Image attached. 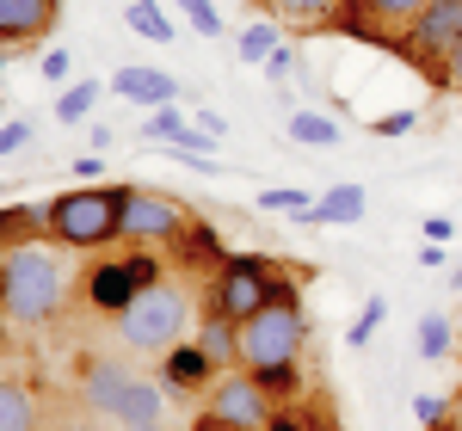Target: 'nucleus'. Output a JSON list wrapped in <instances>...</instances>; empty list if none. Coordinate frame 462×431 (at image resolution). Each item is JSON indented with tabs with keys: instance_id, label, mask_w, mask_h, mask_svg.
Here are the masks:
<instances>
[{
	"instance_id": "f257e3e1",
	"label": "nucleus",
	"mask_w": 462,
	"mask_h": 431,
	"mask_svg": "<svg viewBox=\"0 0 462 431\" xmlns=\"http://www.w3.org/2000/svg\"><path fill=\"white\" fill-rule=\"evenodd\" d=\"M62 259L56 241H19V247L0 252V321L13 326H43L62 308Z\"/></svg>"
},
{
	"instance_id": "f03ea898",
	"label": "nucleus",
	"mask_w": 462,
	"mask_h": 431,
	"mask_svg": "<svg viewBox=\"0 0 462 431\" xmlns=\"http://www.w3.org/2000/svg\"><path fill=\"white\" fill-rule=\"evenodd\" d=\"M278 296H296V278H290L278 259H259V252H228L204 278V315H228V321H247L265 302Z\"/></svg>"
},
{
	"instance_id": "7ed1b4c3",
	"label": "nucleus",
	"mask_w": 462,
	"mask_h": 431,
	"mask_svg": "<svg viewBox=\"0 0 462 431\" xmlns=\"http://www.w3.org/2000/svg\"><path fill=\"white\" fill-rule=\"evenodd\" d=\"M124 197L130 185H74L62 197H50V241L74 252H99L124 228Z\"/></svg>"
},
{
	"instance_id": "20e7f679",
	"label": "nucleus",
	"mask_w": 462,
	"mask_h": 431,
	"mask_svg": "<svg viewBox=\"0 0 462 431\" xmlns=\"http://www.w3.org/2000/svg\"><path fill=\"white\" fill-rule=\"evenodd\" d=\"M185 333H191V296H185L173 278H154V284L117 315V339H124L130 352H148V358L173 352Z\"/></svg>"
},
{
	"instance_id": "39448f33",
	"label": "nucleus",
	"mask_w": 462,
	"mask_h": 431,
	"mask_svg": "<svg viewBox=\"0 0 462 431\" xmlns=\"http://www.w3.org/2000/svg\"><path fill=\"white\" fill-rule=\"evenodd\" d=\"M154 278H167L161 259H154V247H130V241H124L117 252H99V259L80 271V302H87L93 315H111V321H117Z\"/></svg>"
},
{
	"instance_id": "423d86ee",
	"label": "nucleus",
	"mask_w": 462,
	"mask_h": 431,
	"mask_svg": "<svg viewBox=\"0 0 462 431\" xmlns=\"http://www.w3.org/2000/svg\"><path fill=\"white\" fill-rule=\"evenodd\" d=\"M80 400H87L93 413H106L111 426L143 431V426H154V419H161L167 389H161V382H148V376H136V370H124V363H87Z\"/></svg>"
},
{
	"instance_id": "0eeeda50",
	"label": "nucleus",
	"mask_w": 462,
	"mask_h": 431,
	"mask_svg": "<svg viewBox=\"0 0 462 431\" xmlns=\"http://www.w3.org/2000/svg\"><path fill=\"white\" fill-rule=\"evenodd\" d=\"M302 339H309V321L296 308V296H278L265 302L259 315L241 321V370H284V363L302 358Z\"/></svg>"
},
{
	"instance_id": "6e6552de",
	"label": "nucleus",
	"mask_w": 462,
	"mask_h": 431,
	"mask_svg": "<svg viewBox=\"0 0 462 431\" xmlns=\"http://www.w3.org/2000/svg\"><path fill=\"white\" fill-rule=\"evenodd\" d=\"M462 43V0H426L413 13V25L394 37V56L407 69H420L444 93V69H450V50Z\"/></svg>"
},
{
	"instance_id": "1a4fd4ad",
	"label": "nucleus",
	"mask_w": 462,
	"mask_h": 431,
	"mask_svg": "<svg viewBox=\"0 0 462 431\" xmlns=\"http://www.w3.org/2000/svg\"><path fill=\"white\" fill-rule=\"evenodd\" d=\"M272 413H278V395H272L253 370H222V376L210 382V407H204V419H216V426L265 431V426H272Z\"/></svg>"
},
{
	"instance_id": "9d476101",
	"label": "nucleus",
	"mask_w": 462,
	"mask_h": 431,
	"mask_svg": "<svg viewBox=\"0 0 462 431\" xmlns=\"http://www.w3.org/2000/svg\"><path fill=\"white\" fill-rule=\"evenodd\" d=\"M185 204L167 197V191H143V185H130V197H124V228H117V241H130V247H167L179 228H185Z\"/></svg>"
},
{
	"instance_id": "9b49d317",
	"label": "nucleus",
	"mask_w": 462,
	"mask_h": 431,
	"mask_svg": "<svg viewBox=\"0 0 462 431\" xmlns=\"http://www.w3.org/2000/svg\"><path fill=\"white\" fill-rule=\"evenodd\" d=\"M426 0H346L339 6V19L327 25V32L339 37H364V43H383V50H394V37L413 25V13H420Z\"/></svg>"
},
{
	"instance_id": "f8f14e48",
	"label": "nucleus",
	"mask_w": 462,
	"mask_h": 431,
	"mask_svg": "<svg viewBox=\"0 0 462 431\" xmlns=\"http://www.w3.org/2000/svg\"><path fill=\"white\" fill-rule=\"evenodd\" d=\"M56 25H62V0H0V50L6 56L50 43Z\"/></svg>"
},
{
	"instance_id": "ddd939ff",
	"label": "nucleus",
	"mask_w": 462,
	"mask_h": 431,
	"mask_svg": "<svg viewBox=\"0 0 462 431\" xmlns=\"http://www.w3.org/2000/svg\"><path fill=\"white\" fill-rule=\"evenodd\" d=\"M167 252H173V271H191V278H210L216 265L228 259V252H222V234H216V222H204V216H185V228L167 241Z\"/></svg>"
},
{
	"instance_id": "4468645a",
	"label": "nucleus",
	"mask_w": 462,
	"mask_h": 431,
	"mask_svg": "<svg viewBox=\"0 0 462 431\" xmlns=\"http://www.w3.org/2000/svg\"><path fill=\"white\" fill-rule=\"evenodd\" d=\"M210 376H222V370L204 358L198 339H179L173 352H161V389H173V395H198V389H210Z\"/></svg>"
},
{
	"instance_id": "2eb2a0df",
	"label": "nucleus",
	"mask_w": 462,
	"mask_h": 431,
	"mask_svg": "<svg viewBox=\"0 0 462 431\" xmlns=\"http://www.w3.org/2000/svg\"><path fill=\"white\" fill-rule=\"evenodd\" d=\"M357 216H364V185L339 179V185H327L309 210H296V228H352Z\"/></svg>"
},
{
	"instance_id": "dca6fc26",
	"label": "nucleus",
	"mask_w": 462,
	"mask_h": 431,
	"mask_svg": "<svg viewBox=\"0 0 462 431\" xmlns=\"http://www.w3.org/2000/svg\"><path fill=\"white\" fill-rule=\"evenodd\" d=\"M143 142H161L173 148V154H210V130H198V124H185L179 117V105H154V117L143 124Z\"/></svg>"
},
{
	"instance_id": "f3484780",
	"label": "nucleus",
	"mask_w": 462,
	"mask_h": 431,
	"mask_svg": "<svg viewBox=\"0 0 462 431\" xmlns=\"http://www.w3.org/2000/svg\"><path fill=\"white\" fill-rule=\"evenodd\" d=\"M111 93L117 99H136V105H179V80L161 69H148V62H130V69L111 74Z\"/></svg>"
},
{
	"instance_id": "a211bd4d",
	"label": "nucleus",
	"mask_w": 462,
	"mask_h": 431,
	"mask_svg": "<svg viewBox=\"0 0 462 431\" xmlns=\"http://www.w3.org/2000/svg\"><path fill=\"white\" fill-rule=\"evenodd\" d=\"M339 6L346 0H259V13L278 19L284 32H327L339 19Z\"/></svg>"
},
{
	"instance_id": "6ab92c4d",
	"label": "nucleus",
	"mask_w": 462,
	"mask_h": 431,
	"mask_svg": "<svg viewBox=\"0 0 462 431\" xmlns=\"http://www.w3.org/2000/svg\"><path fill=\"white\" fill-rule=\"evenodd\" d=\"M191 339L204 345V358H210L216 370H241V321L204 315V326H191Z\"/></svg>"
},
{
	"instance_id": "aec40b11",
	"label": "nucleus",
	"mask_w": 462,
	"mask_h": 431,
	"mask_svg": "<svg viewBox=\"0 0 462 431\" xmlns=\"http://www.w3.org/2000/svg\"><path fill=\"white\" fill-rule=\"evenodd\" d=\"M0 431H43L37 395L19 382V376H0Z\"/></svg>"
},
{
	"instance_id": "412c9836",
	"label": "nucleus",
	"mask_w": 462,
	"mask_h": 431,
	"mask_svg": "<svg viewBox=\"0 0 462 431\" xmlns=\"http://www.w3.org/2000/svg\"><path fill=\"white\" fill-rule=\"evenodd\" d=\"M124 25L143 37V43H173V37H179L173 19L161 13V0H130V6H124Z\"/></svg>"
},
{
	"instance_id": "4be33fe9",
	"label": "nucleus",
	"mask_w": 462,
	"mask_h": 431,
	"mask_svg": "<svg viewBox=\"0 0 462 431\" xmlns=\"http://www.w3.org/2000/svg\"><path fill=\"white\" fill-rule=\"evenodd\" d=\"M339 124L327 117V111H290V142H302V148H339Z\"/></svg>"
},
{
	"instance_id": "5701e85b",
	"label": "nucleus",
	"mask_w": 462,
	"mask_h": 431,
	"mask_svg": "<svg viewBox=\"0 0 462 431\" xmlns=\"http://www.w3.org/2000/svg\"><path fill=\"white\" fill-rule=\"evenodd\" d=\"M278 43H284V25H278V19H265V13H259V19H253L247 32L235 37V56H241V62H265V56H272V50H278Z\"/></svg>"
},
{
	"instance_id": "b1692460",
	"label": "nucleus",
	"mask_w": 462,
	"mask_h": 431,
	"mask_svg": "<svg viewBox=\"0 0 462 431\" xmlns=\"http://www.w3.org/2000/svg\"><path fill=\"white\" fill-rule=\"evenodd\" d=\"M93 105H99V80H69V87L56 93V117H62V124H80Z\"/></svg>"
},
{
	"instance_id": "393cba45",
	"label": "nucleus",
	"mask_w": 462,
	"mask_h": 431,
	"mask_svg": "<svg viewBox=\"0 0 462 431\" xmlns=\"http://www.w3.org/2000/svg\"><path fill=\"white\" fill-rule=\"evenodd\" d=\"M450 339H457V326H450V315H426L420 321V358H450Z\"/></svg>"
},
{
	"instance_id": "a878e982",
	"label": "nucleus",
	"mask_w": 462,
	"mask_h": 431,
	"mask_svg": "<svg viewBox=\"0 0 462 431\" xmlns=\"http://www.w3.org/2000/svg\"><path fill=\"white\" fill-rule=\"evenodd\" d=\"M383 315H389V302H383V296H370V302L357 308V321L346 326V345H352V352H364V345L376 339V326H383Z\"/></svg>"
},
{
	"instance_id": "bb28decb",
	"label": "nucleus",
	"mask_w": 462,
	"mask_h": 431,
	"mask_svg": "<svg viewBox=\"0 0 462 431\" xmlns=\"http://www.w3.org/2000/svg\"><path fill=\"white\" fill-rule=\"evenodd\" d=\"M179 13H185V19H191V32H204V37H216L222 32V13H216L210 0H173Z\"/></svg>"
},
{
	"instance_id": "cd10ccee",
	"label": "nucleus",
	"mask_w": 462,
	"mask_h": 431,
	"mask_svg": "<svg viewBox=\"0 0 462 431\" xmlns=\"http://www.w3.org/2000/svg\"><path fill=\"white\" fill-rule=\"evenodd\" d=\"M309 204H315V197H309V191H290V185H272V191H259V210H309Z\"/></svg>"
},
{
	"instance_id": "c85d7f7f",
	"label": "nucleus",
	"mask_w": 462,
	"mask_h": 431,
	"mask_svg": "<svg viewBox=\"0 0 462 431\" xmlns=\"http://www.w3.org/2000/svg\"><path fill=\"white\" fill-rule=\"evenodd\" d=\"M407 130H420V111H383L370 124V136H407Z\"/></svg>"
},
{
	"instance_id": "c756f323",
	"label": "nucleus",
	"mask_w": 462,
	"mask_h": 431,
	"mask_svg": "<svg viewBox=\"0 0 462 431\" xmlns=\"http://www.w3.org/2000/svg\"><path fill=\"white\" fill-rule=\"evenodd\" d=\"M37 69H43V80H56V87H62V80L74 74V56H69V50H56V43H50V50L37 56Z\"/></svg>"
},
{
	"instance_id": "7c9ffc66",
	"label": "nucleus",
	"mask_w": 462,
	"mask_h": 431,
	"mask_svg": "<svg viewBox=\"0 0 462 431\" xmlns=\"http://www.w3.org/2000/svg\"><path fill=\"white\" fill-rule=\"evenodd\" d=\"M25 142H32V124H25V117H6V124H0V160L19 154Z\"/></svg>"
},
{
	"instance_id": "2f4dec72",
	"label": "nucleus",
	"mask_w": 462,
	"mask_h": 431,
	"mask_svg": "<svg viewBox=\"0 0 462 431\" xmlns=\"http://www.w3.org/2000/svg\"><path fill=\"white\" fill-rule=\"evenodd\" d=\"M296 69V50H290V43H278V50H272V56H265V74H272V87H284V74Z\"/></svg>"
},
{
	"instance_id": "473e14b6",
	"label": "nucleus",
	"mask_w": 462,
	"mask_h": 431,
	"mask_svg": "<svg viewBox=\"0 0 462 431\" xmlns=\"http://www.w3.org/2000/svg\"><path fill=\"white\" fill-rule=\"evenodd\" d=\"M413 413H420L426 426H438V419L450 413V400H438V395H420V400H413Z\"/></svg>"
},
{
	"instance_id": "72a5a7b5",
	"label": "nucleus",
	"mask_w": 462,
	"mask_h": 431,
	"mask_svg": "<svg viewBox=\"0 0 462 431\" xmlns=\"http://www.w3.org/2000/svg\"><path fill=\"white\" fill-rule=\"evenodd\" d=\"M426 241H444V247H450V241H457V222H450V216H426Z\"/></svg>"
},
{
	"instance_id": "f704fd0d",
	"label": "nucleus",
	"mask_w": 462,
	"mask_h": 431,
	"mask_svg": "<svg viewBox=\"0 0 462 431\" xmlns=\"http://www.w3.org/2000/svg\"><path fill=\"white\" fill-rule=\"evenodd\" d=\"M444 93H457V99H462V43L450 50V69H444Z\"/></svg>"
},
{
	"instance_id": "c9c22d12",
	"label": "nucleus",
	"mask_w": 462,
	"mask_h": 431,
	"mask_svg": "<svg viewBox=\"0 0 462 431\" xmlns=\"http://www.w3.org/2000/svg\"><path fill=\"white\" fill-rule=\"evenodd\" d=\"M99 167H106L99 154H74V179H99Z\"/></svg>"
},
{
	"instance_id": "e433bc0d",
	"label": "nucleus",
	"mask_w": 462,
	"mask_h": 431,
	"mask_svg": "<svg viewBox=\"0 0 462 431\" xmlns=\"http://www.w3.org/2000/svg\"><path fill=\"white\" fill-rule=\"evenodd\" d=\"M50 431H106V426H99V419H56Z\"/></svg>"
},
{
	"instance_id": "4c0bfd02",
	"label": "nucleus",
	"mask_w": 462,
	"mask_h": 431,
	"mask_svg": "<svg viewBox=\"0 0 462 431\" xmlns=\"http://www.w3.org/2000/svg\"><path fill=\"white\" fill-rule=\"evenodd\" d=\"M198 130H210V136H228V124H222L216 111H198Z\"/></svg>"
},
{
	"instance_id": "58836bf2",
	"label": "nucleus",
	"mask_w": 462,
	"mask_h": 431,
	"mask_svg": "<svg viewBox=\"0 0 462 431\" xmlns=\"http://www.w3.org/2000/svg\"><path fill=\"white\" fill-rule=\"evenodd\" d=\"M420 265H444V241H426L420 247Z\"/></svg>"
},
{
	"instance_id": "ea45409f",
	"label": "nucleus",
	"mask_w": 462,
	"mask_h": 431,
	"mask_svg": "<svg viewBox=\"0 0 462 431\" xmlns=\"http://www.w3.org/2000/svg\"><path fill=\"white\" fill-rule=\"evenodd\" d=\"M191 431H235V426H216V419H198Z\"/></svg>"
},
{
	"instance_id": "a19ab883",
	"label": "nucleus",
	"mask_w": 462,
	"mask_h": 431,
	"mask_svg": "<svg viewBox=\"0 0 462 431\" xmlns=\"http://www.w3.org/2000/svg\"><path fill=\"white\" fill-rule=\"evenodd\" d=\"M6 62H13V56H6V50H0V69H6Z\"/></svg>"
},
{
	"instance_id": "79ce46f5",
	"label": "nucleus",
	"mask_w": 462,
	"mask_h": 431,
	"mask_svg": "<svg viewBox=\"0 0 462 431\" xmlns=\"http://www.w3.org/2000/svg\"><path fill=\"white\" fill-rule=\"evenodd\" d=\"M143 431H161V419H154V426H143Z\"/></svg>"
},
{
	"instance_id": "37998d69",
	"label": "nucleus",
	"mask_w": 462,
	"mask_h": 431,
	"mask_svg": "<svg viewBox=\"0 0 462 431\" xmlns=\"http://www.w3.org/2000/svg\"><path fill=\"white\" fill-rule=\"evenodd\" d=\"M253 6H259V0H253Z\"/></svg>"
},
{
	"instance_id": "c03bdc74",
	"label": "nucleus",
	"mask_w": 462,
	"mask_h": 431,
	"mask_svg": "<svg viewBox=\"0 0 462 431\" xmlns=\"http://www.w3.org/2000/svg\"><path fill=\"white\" fill-rule=\"evenodd\" d=\"M0 252H6V247H0Z\"/></svg>"
}]
</instances>
